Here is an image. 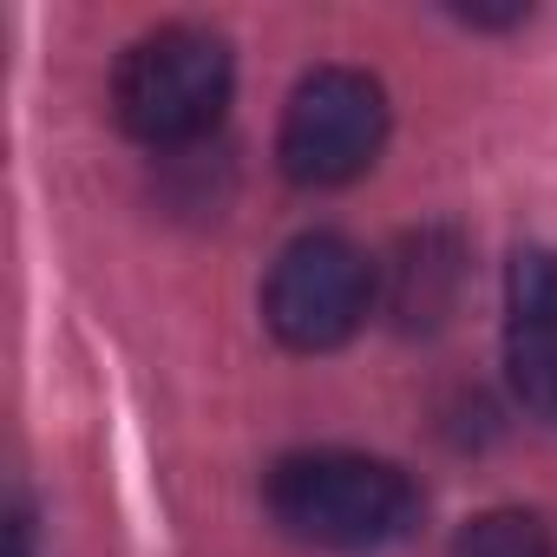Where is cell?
<instances>
[{
    "instance_id": "8",
    "label": "cell",
    "mask_w": 557,
    "mask_h": 557,
    "mask_svg": "<svg viewBox=\"0 0 557 557\" xmlns=\"http://www.w3.org/2000/svg\"><path fill=\"white\" fill-rule=\"evenodd\" d=\"M8 557H40V524H34L27 498H14V511H8Z\"/></svg>"
},
{
    "instance_id": "1",
    "label": "cell",
    "mask_w": 557,
    "mask_h": 557,
    "mask_svg": "<svg viewBox=\"0 0 557 557\" xmlns=\"http://www.w3.org/2000/svg\"><path fill=\"white\" fill-rule=\"evenodd\" d=\"M262 498L275 524L315 550H387L420 524V485L368 453H289Z\"/></svg>"
},
{
    "instance_id": "6",
    "label": "cell",
    "mask_w": 557,
    "mask_h": 557,
    "mask_svg": "<svg viewBox=\"0 0 557 557\" xmlns=\"http://www.w3.org/2000/svg\"><path fill=\"white\" fill-rule=\"evenodd\" d=\"M453 283H459V256L440 236H413L407 256L394 262V315L407 329H433L453 309Z\"/></svg>"
},
{
    "instance_id": "5",
    "label": "cell",
    "mask_w": 557,
    "mask_h": 557,
    "mask_svg": "<svg viewBox=\"0 0 557 557\" xmlns=\"http://www.w3.org/2000/svg\"><path fill=\"white\" fill-rule=\"evenodd\" d=\"M505 374L511 394L557 426V249H518L505 269Z\"/></svg>"
},
{
    "instance_id": "7",
    "label": "cell",
    "mask_w": 557,
    "mask_h": 557,
    "mask_svg": "<svg viewBox=\"0 0 557 557\" xmlns=\"http://www.w3.org/2000/svg\"><path fill=\"white\" fill-rule=\"evenodd\" d=\"M446 557H557V544H550L544 518H531V511H479L453 537Z\"/></svg>"
},
{
    "instance_id": "3",
    "label": "cell",
    "mask_w": 557,
    "mask_h": 557,
    "mask_svg": "<svg viewBox=\"0 0 557 557\" xmlns=\"http://www.w3.org/2000/svg\"><path fill=\"white\" fill-rule=\"evenodd\" d=\"M368 309H374V262L335 230L296 236L262 283V322L296 355H329L355 342Z\"/></svg>"
},
{
    "instance_id": "4",
    "label": "cell",
    "mask_w": 557,
    "mask_h": 557,
    "mask_svg": "<svg viewBox=\"0 0 557 557\" xmlns=\"http://www.w3.org/2000/svg\"><path fill=\"white\" fill-rule=\"evenodd\" d=\"M381 145H387V92L355 66H315L289 92L283 132H275V158L302 190L355 184L381 158Z\"/></svg>"
},
{
    "instance_id": "2",
    "label": "cell",
    "mask_w": 557,
    "mask_h": 557,
    "mask_svg": "<svg viewBox=\"0 0 557 557\" xmlns=\"http://www.w3.org/2000/svg\"><path fill=\"white\" fill-rule=\"evenodd\" d=\"M230 86H236L230 47L210 27H158L119 60L112 106L138 145L171 151L216 132V119L230 112Z\"/></svg>"
}]
</instances>
